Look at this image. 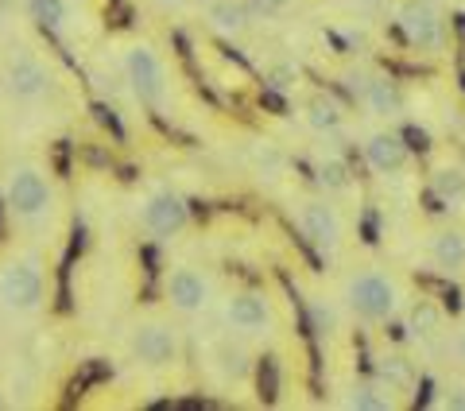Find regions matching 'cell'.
<instances>
[{
	"label": "cell",
	"instance_id": "6da1fadb",
	"mask_svg": "<svg viewBox=\"0 0 465 411\" xmlns=\"http://www.w3.org/2000/svg\"><path fill=\"white\" fill-rule=\"evenodd\" d=\"M0 198H5L8 222L24 233H43L47 226H54V217H58L54 175L35 155L12 159L5 171V183H0Z\"/></svg>",
	"mask_w": 465,
	"mask_h": 411
},
{
	"label": "cell",
	"instance_id": "7a4b0ae2",
	"mask_svg": "<svg viewBox=\"0 0 465 411\" xmlns=\"http://www.w3.org/2000/svg\"><path fill=\"white\" fill-rule=\"evenodd\" d=\"M47 306V256L39 245H12L0 256V315L27 322Z\"/></svg>",
	"mask_w": 465,
	"mask_h": 411
},
{
	"label": "cell",
	"instance_id": "3957f363",
	"mask_svg": "<svg viewBox=\"0 0 465 411\" xmlns=\"http://www.w3.org/2000/svg\"><path fill=\"white\" fill-rule=\"evenodd\" d=\"M338 299L349 311L353 322H365V326H384V322L400 318L407 306V287L396 272L381 268V264H365V268H353L341 276Z\"/></svg>",
	"mask_w": 465,
	"mask_h": 411
},
{
	"label": "cell",
	"instance_id": "277c9868",
	"mask_svg": "<svg viewBox=\"0 0 465 411\" xmlns=\"http://www.w3.org/2000/svg\"><path fill=\"white\" fill-rule=\"evenodd\" d=\"M54 90V70L35 47H12L0 58V105L32 109Z\"/></svg>",
	"mask_w": 465,
	"mask_h": 411
},
{
	"label": "cell",
	"instance_id": "5b68a950",
	"mask_svg": "<svg viewBox=\"0 0 465 411\" xmlns=\"http://www.w3.org/2000/svg\"><path fill=\"white\" fill-rule=\"evenodd\" d=\"M222 330L241 337V342H272L280 334V306L268 291L260 287H237L222 299Z\"/></svg>",
	"mask_w": 465,
	"mask_h": 411
},
{
	"label": "cell",
	"instance_id": "8992f818",
	"mask_svg": "<svg viewBox=\"0 0 465 411\" xmlns=\"http://www.w3.org/2000/svg\"><path fill=\"white\" fill-rule=\"evenodd\" d=\"M183 342L179 326L167 315H143L133 322V330L124 334V357L143 373H167L179 365Z\"/></svg>",
	"mask_w": 465,
	"mask_h": 411
},
{
	"label": "cell",
	"instance_id": "52a82bcc",
	"mask_svg": "<svg viewBox=\"0 0 465 411\" xmlns=\"http://www.w3.org/2000/svg\"><path fill=\"white\" fill-rule=\"evenodd\" d=\"M121 75L128 82V90L140 105L148 109H163L167 105V94H171V75H167V63L148 39H133L124 43L121 51Z\"/></svg>",
	"mask_w": 465,
	"mask_h": 411
},
{
	"label": "cell",
	"instance_id": "ba28073f",
	"mask_svg": "<svg viewBox=\"0 0 465 411\" xmlns=\"http://www.w3.org/2000/svg\"><path fill=\"white\" fill-rule=\"evenodd\" d=\"M159 291H163V303L171 306V315L179 318H198L217 303L213 272L198 268V264H174V268H167Z\"/></svg>",
	"mask_w": 465,
	"mask_h": 411
},
{
	"label": "cell",
	"instance_id": "9c48e42d",
	"mask_svg": "<svg viewBox=\"0 0 465 411\" xmlns=\"http://www.w3.org/2000/svg\"><path fill=\"white\" fill-rule=\"evenodd\" d=\"M191 217H194L191 202L171 186H152L136 198V222L155 241H171V237H179V233H186L191 229Z\"/></svg>",
	"mask_w": 465,
	"mask_h": 411
},
{
	"label": "cell",
	"instance_id": "30bf717a",
	"mask_svg": "<svg viewBox=\"0 0 465 411\" xmlns=\"http://www.w3.org/2000/svg\"><path fill=\"white\" fill-rule=\"evenodd\" d=\"M295 226H299L302 237H307V245L318 248L322 256H338L341 245H345V233H349L341 206L333 202L330 195H322V198H299Z\"/></svg>",
	"mask_w": 465,
	"mask_h": 411
},
{
	"label": "cell",
	"instance_id": "8fae6325",
	"mask_svg": "<svg viewBox=\"0 0 465 411\" xmlns=\"http://www.w3.org/2000/svg\"><path fill=\"white\" fill-rule=\"evenodd\" d=\"M396 24H400L403 39L411 43L415 51H423V55H442L446 51L450 27H446V16L434 0H400Z\"/></svg>",
	"mask_w": 465,
	"mask_h": 411
},
{
	"label": "cell",
	"instance_id": "7c38bea8",
	"mask_svg": "<svg viewBox=\"0 0 465 411\" xmlns=\"http://www.w3.org/2000/svg\"><path fill=\"white\" fill-rule=\"evenodd\" d=\"M206 369L222 388H249L256 380V357L252 346L232 334H222L206 346Z\"/></svg>",
	"mask_w": 465,
	"mask_h": 411
},
{
	"label": "cell",
	"instance_id": "4fadbf2b",
	"mask_svg": "<svg viewBox=\"0 0 465 411\" xmlns=\"http://www.w3.org/2000/svg\"><path fill=\"white\" fill-rule=\"evenodd\" d=\"M361 155H365V167L372 175H381V179H396V175L411 167V148H407L403 136L391 128L369 132L365 144H361Z\"/></svg>",
	"mask_w": 465,
	"mask_h": 411
},
{
	"label": "cell",
	"instance_id": "5bb4252c",
	"mask_svg": "<svg viewBox=\"0 0 465 411\" xmlns=\"http://www.w3.org/2000/svg\"><path fill=\"white\" fill-rule=\"evenodd\" d=\"M423 260L439 276H465V229L461 226H439L427 233L423 241Z\"/></svg>",
	"mask_w": 465,
	"mask_h": 411
},
{
	"label": "cell",
	"instance_id": "9a60e30c",
	"mask_svg": "<svg viewBox=\"0 0 465 411\" xmlns=\"http://www.w3.org/2000/svg\"><path fill=\"white\" fill-rule=\"evenodd\" d=\"M357 101H361V109H365L369 116H376V121H396V116L403 113L400 82H391L388 75H376V70H369V78L361 82Z\"/></svg>",
	"mask_w": 465,
	"mask_h": 411
},
{
	"label": "cell",
	"instance_id": "2e32d148",
	"mask_svg": "<svg viewBox=\"0 0 465 411\" xmlns=\"http://www.w3.org/2000/svg\"><path fill=\"white\" fill-rule=\"evenodd\" d=\"M403 315H407V337L419 342V346H434V342H442V337L450 334L446 311L427 296L423 299H407Z\"/></svg>",
	"mask_w": 465,
	"mask_h": 411
},
{
	"label": "cell",
	"instance_id": "e0dca14e",
	"mask_svg": "<svg viewBox=\"0 0 465 411\" xmlns=\"http://www.w3.org/2000/svg\"><path fill=\"white\" fill-rule=\"evenodd\" d=\"M341 407H357V411H388L396 407V392H391L381 376H357L341 388Z\"/></svg>",
	"mask_w": 465,
	"mask_h": 411
},
{
	"label": "cell",
	"instance_id": "ac0fdd59",
	"mask_svg": "<svg viewBox=\"0 0 465 411\" xmlns=\"http://www.w3.org/2000/svg\"><path fill=\"white\" fill-rule=\"evenodd\" d=\"M430 195L439 198L446 210H465V164L458 159H439L427 175Z\"/></svg>",
	"mask_w": 465,
	"mask_h": 411
},
{
	"label": "cell",
	"instance_id": "d6986e66",
	"mask_svg": "<svg viewBox=\"0 0 465 411\" xmlns=\"http://www.w3.org/2000/svg\"><path fill=\"white\" fill-rule=\"evenodd\" d=\"M302 125H307L311 132H318V136H338V132L349 125V116L341 109L338 97L330 94H311L307 101H302Z\"/></svg>",
	"mask_w": 465,
	"mask_h": 411
},
{
	"label": "cell",
	"instance_id": "ffe728a7",
	"mask_svg": "<svg viewBox=\"0 0 465 411\" xmlns=\"http://www.w3.org/2000/svg\"><path fill=\"white\" fill-rule=\"evenodd\" d=\"M206 24L217 35L241 39L252 27V12H249L244 0H206Z\"/></svg>",
	"mask_w": 465,
	"mask_h": 411
},
{
	"label": "cell",
	"instance_id": "44dd1931",
	"mask_svg": "<svg viewBox=\"0 0 465 411\" xmlns=\"http://www.w3.org/2000/svg\"><path fill=\"white\" fill-rule=\"evenodd\" d=\"M307 315H311V326L322 337H338L345 330V322H349V311L341 306V299H326V296H311Z\"/></svg>",
	"mask_w": 465,
	"mask_h": 411
},
{
	"label": "cell",
	"instance_id": "7402d4cb",
	"mask_svg": "<svg viewBox=\"0 0 465 411\" xmlns=\"http://www.w3.org/2000/svg\"><path fill=\"white\" fill-rule=\"evenodd\" d=\"M314 179H318V186H322L326 195H345V190L353 186V179H349V164L333 148L318 152V159H314Z\"/></svg>",
	"mask_w": 465,
	"mask_h": 411
},
{
	"label": "cell",
	"instance_id": "603a6c76",
	"mask_svg": "<svg viewBox=\"0 0 465 411\" xmlns=\"http://www.w3.org/2000/svg\"><path fill=\"white\" fill-rule=\"evenodd\" d=\"M27 16L35 24L51 27V32H66L70 20H74V8H70V0H24Z\"/></svg>",
	"mask_w": 465,
	"mask_h": 411
},
{
	"label": "cell",
	"instance_id": "cb8c5ba5",
	"mask_svg": "<svg viewBox=\"0 0 465 411\" xmlns=\"http://www.w3.org/2000/svg\"><path fill=\"white\" fill-rule=\"evenodd\" d=\"M249 159H252V171L260 175V179H283L287 175V155L280 144H272V140H256L252 148H249Z\"/></svg>",
	"mask_w": 465,
	"mask_h": 411
},
{
	"label": "cell",
	"instance_id": "d4e9b609",
	"mask_svg": "<svg viewBox=\"0 0 465 411\" xmlns=\"http://www.w3.org/2000/svg\"><path fill=\"white\" fill-rule=\"evenodd\" d=\"M376 376H381L391 392H407L415 385V361H407L403 354H381V361H376Z\"/></svg>",
	"mask_w": 465,
	"mask_h": 411
},
{
	"label": "cell",
	"instance_id": "484cf974",
	"mask_svg": "<svg viewBox=\"0 0 465 411\" xmlns=\"http://www.w3.org/2000/svg\"><path fill=\"white\" fill-rule=\"evenodd\" d=\"M442 404L446 407H465V380H446L442 385Z\"/></svg>",
	"mask_w": 465,
	"mask_h": 411
},
{
	"label": "cell",
	"instance_id": "4316f807",
	"mask_svg": "<svg viewBox=\"0 0 465 411\" xmlns=\"http://www.w3.org/2000/svg\"><path fill=\"white\" fill-rule=\"evenodd\" d=\"M446 346H450V357H454L461 369H465V322H461L454 334H446Z\"/></svg>",
	"mask_w": 465,
	"mask_h": 411
},
{
	"label": "cell",
	"instance_id": "83f0119b",
	"mask_svg": "<svg viewBox=\"0 0 465 411\" xmlns=\"http://www.w3.org/2000/svg\"><path fill=\"white\" fill-rule=\"evenodd\" d=\"M291 5H295V0H260V8H268V12H283Z\"/></svg>",
	"mask_w": 465,
	"mask_h": 411
},
{
	"label": "cell",
	"instance_id": "f1b7e54d",
	"mask_svg": "<svg viewBox=\"0 0 465 411\" xmlns=\"http://www.w3.org/2000/svg\"><path fill=\"white\" fill-rule=\"evenodd\" d=\"M155 5H159V8H163V12H171V8H183V5H186V0H155Z\"/></svg>",
	"mask_w": 465,
	"mask_h": 411
},
{
	"label": "cell",
	"instance_id": "f546056e",
	"mask_svg": "<svg viewBox=\"0 0 465 411\" xmlns=\"http://www.w3.org/2000/svg\"><path fill=\"white\" fill-rule=\"evenodd\" d=\"M353 5H361V8H376V5H384V0H353Z\"/></svg>",
	"mask_w": 465,
	"mask_h": 411
}]
</instances>
